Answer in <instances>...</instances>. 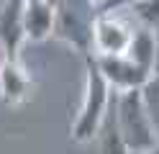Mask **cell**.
I'll list each match as a JSON object with an SVG mask.
<instances>
[{
	"label": "cell",
	"instance_id": "8",
	"mask_svg": "<svg viewBox=\"0 0 159 154\" xmlns=\"http://www.w3.org/2000/svg\"><path fill=\"white\" fill-rule=\"evenodd\" d=\"M57 5L52 0H26V36L28 41H44L54 36Z\"/></svg>",
	"mask_w": 159,
	"mask_h": 154
},
{
	"label": "cell",
	"instance_id": "16",
	"mask_svg": "<svg viewBox=\"0 0 159 154\" xmlns=\"http://www.w3.org/2000/svg\"><path fill=\"white\" fill-rule=\"evenodd\" d=\"M144 154H159V141H157V144H154V147L149 149V152H144Z\"/></svg>",
	"mask_w": 159,
	"mask_h": 154
},
{
	"label": "cell",
	"instance_id": "6",
	"mask_svg": "<svg viewBox=\"0 0 159 154\" xmlns=\"http://www.w3.org/2000/svg\"><path fill=\"white\" fill-rule=\"evenodd\" d=\"M134 39V28L123 23L116 13H100L95 21L93 54H123Z\"/></svg>",
	"mask_w": 159,
	"mask_h": 154
},
{
	"label": "cell",
	"instance_id": "1",
	"mask_svg": "<svg viewBox=\"0 0 159 154\" xmlns=\"http://www.w3.org/2000/svg\"><path fill=\"white\" fill-rule=\"evenodd\" d=\"M116 98V90L111 87V82L105 80L100 64H98L95 54L85 57V95L80 103V110L72 121L69 136L77 144H90L98 139L103 121L108 118Z\"/></svg>",
	"mask_w": 159,
	"mask_h": 154
},
{
	"label": "cell",
	"instance_id": "13",
	"mask_svg": "<svg viewBox=\"0 0 159 154\" xmlns=\"http://www.w3.org/2000/svg\"><path fill=\"white\" fill-rule=\"evenodd\" d=\"M139 0H103L98 10L100 13H118V10H126V8H134Z\"/></svg>",
	"mask_w": 159,
	"mask_h": 154
},
{
	"label": "cell",
	"instance_id": "5",
	"mask_svg": "<svg viewBox=\"0 0 159 154\" xmlns=\"http://www.w3.org/2000/svg\"><path fill=\"white\" fill-rule=\"evenodd\" d=\"M26 36V0H8L0 8V44H3L8 59L21 57V46Z\"/></svg>",
	"mask_w": 159,
	"mask_h": 154
},
{
	"label": "cell",
	"instance_id": "10",
	"mask_svg": "<svg viewBox=\"0 0 159 154\" xmlns=\"http://www.w3.org/2000/svg\"><path fill=\"white\" fill-rule=\"evenodd\" d=\"M98 141H100V154H131V152H128V147H126V141H123V136H121V131H118L113 105H111L108 118L103 121V126H100Z\"/></svg>",
	"mask_w": 159,
	"mask_h": 154
},
{
	"label": "cell",
	"instance_id": "19",
	"mask_svg": "<svg viewBox=\"0 0 159 154\" xmlns=\"http://www.w3.org/2000/svg\"><path fill=\"white\" fill-rule=\"evenodd\" d=\"M52 3H54V5H57V3H62V0H52Z\"/></svg>",
	"mask_w": 159,
	"mask_h": 154
},
{
	"label": "cell",
	"instance_id": "15",
	"mask_svg": "<svg viewBox=\"0 0 159 154\" xmlns=\"http://www.w3.org/2000/svg\"><path fill=\"white\" fill-rule=\"evenodd\" d=\"M8 62V54H5V49H3V44H0V69H3V64Z\"/></svg>",
	"mask_w": 159,
	"mask_h": 154
},
{
	"label": "cell",
	"instance_id": "4",
	"mask_svg": "<svg viewBox=\"0 0 159 154\" xmlns=\"http://www.w3.org/2000/svg\"><path fill=\"white\" fill-rule=\"evenodd\" d=\"M98 64H100L105 80L111 82L113 90H141L149 80H152V72L144 69L139 62H134L126 54H95Z\"/></svg>",
	"mask_w": 159,
	"mask_h": 154
},
{
	"label": "cell",
	"instance_id": "14",
	"mask_svg": "<svg viewBox=\"0 0 159 154\" xmlns=\"http://www.w3.org/2000/svg\"><path fill=\"white\" fill-rule=\"evenodd\" d=\"M154 75H159V28H157V64H154Z\"/></svg>",
	"mask_w": 159,
	"mask_h": 154
},
{
	"label": "cell",
	"instance_id": "9",
	"mask_svg": "<svg viewBox=\"0 0 159 154\" xmlns=\"http://www.w3.org/2000/svg\"><path fill=\"white\" fill-rule=\"evenodd\" d=\"M126 54L154 75V64H157V31L146 28V26H139L134 31V39H131V44H128Z\"/></svg>",
	"mask_w": 159,
	"mask_h": 154
},
{
	"label": "cell",
	"instance_id": "18",
	"mask_svg": "<svg viewBox=\"0 0 159 154\" xmlns=\"http://www.w3.org/2000/svg\"><path fill=\"white\" fill-rule=\"evenodd\" d=\"M93 3H98V5H100V3H103V0H93Z\"/></svg>",
	"mask_w": 159,
	"mask_h": 154
},
{
	"label": "cell",
	"instance_id": "11",
	"mask_svg": "<svg viewBox=\"0 0 159 154\" xmlns=\"http://www.w3.org/2000/svg\"><path fill=\"white\" fill-rule=\"evenodd\" d=\"M141 95H144V105H146V113L152 118V126L159 136V75H152V80L141 87Z\"/></svg>",
	"mask_w": 159,
	"mask_h": 154
},
{
	"label": "cell",
	"instance_id": "7",
	"mask_svg": "<svg viewBox=\"0 0 159 154\" xmlns=\"http://www.w3.org/2000/svg\"><path fill=\"white\" fill-rule=\"evenodd\" d=\"M34 82L18 59H8L0 69V98L5 105H23L31 98Z\"/></svg>",
	"mask_w": 159,
	"mask_h": 154
},
{
	"label": "cell",
	"instance_id": "12",
	"mask_svg": "<svg viewBox=\"0 0 159 154\" xmlns=\"http://www.w3.org/2000/svg\"><path fill=\"white\" fill-rule=\"evenodd\" d=\"M134 16L139 18V23L146 28H159V0H139L131 8Z\"/></svg>",
	"mask_w": 159,
	"mask_h": 154
},
{
	"label": "cell",
	"instance_id": "3",
	"mask_svg": "<svg viewBox=\"0 0 159 154\" xmlns=\"http://www.w3.org/2000/svg\"><path fill=\"white\" fill-rule=\"evenodd\" d=\"M113 113H116L118 131H121L131 154H144L159 141L157 131L152 126V118L146 113L141 90H121V92L116 90Z\"/></svg>",
	"mask_w": 159,
	"mask_h": 154
},
{
	"label": "cell",
	"instance_id": "17",
	"mask_svg": "<svg viewBox=\"0 0 159 154\" xmlns=\"http://www.w3.org/2000/svg\"><path fill=\"white\" fill-rule=\"evenodd\" d=\"M5 3H8V0H0V8H3V5H5Z\"/></svg>",
	"mask_w": 159,
	"mask_h": 154
},
{
	"label": "cell",
	"instance_id": "2",
	"mask_svg": "<svg viewBox=\"0 0 159 154\" xmlns=\"http://www.w3.org/2000/svg\"><path fill=\"white\" fill-rule=\"evenodd\" d=\"M100 16L98 3L93 0H62L57 3L54 39H59L77 54H93L95 46V21Z\"/></svg>",
	"mask_w": 159,
	"mask_h": 154
}]
</instances>
